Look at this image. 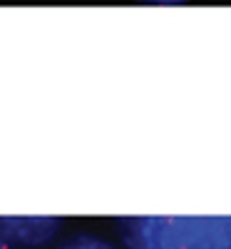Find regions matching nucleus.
I'll use <instances>...</instances> for the list:
<instances>
[{
    "mask_svg": "<svg viewBox=\"0 0 231 249\" xmlns=\"http://www.w3.org/2000/svg\"><path fill=\"white\" fill-rule=\"evenodd\" d=\"M0 249H10V247H8V244H5L3 239H0Z\"/></svg>",
    "mask_w": 231,
    "mask_h": 249,
    "instance_id": "5",
    "label": "nucleus"
},
{
    "mask_svg": "<svg viewBox=\"0 0 231 249\" xmlns=\"http://www.w3.org/2000/svg\"><path fill=\"white\" fill-rule=\"evenodd\" d=\"M119 224L127 249H231V214H144Z\"/></svg>",
    "mask_w": 231,
    "mask_h": 249,
    "instance_id": "1",
    "label": "nucleus"
},
{
    "mask_svg": "<svg viewBox=\"0 0 231 249\" xmlns=\"http://www.w3.org/2000/svg\"><path fill=\"white\" fill-rule=\"evenodd\" d=\"M57 219L50 217H8L0 219V230L23 244H43L57 232Z\"/></svg>",
    "mask_w": 231,
    "mask_h": 249,
    "instance_id": "2",
    "label": "nucleus"
},
{
    "mask_svg": "<svg viewBox=\"0 0 231 249\" xmlns=\"http://www.w3.org/2000/svg\"><path fill=\"white\" fill-rule=\"evenodd\" d=\"M62 249H117V247L102 242V239H97V237H75V239H70Z\"/></svg>",
    "mask_w": 231,
    "mask_h": 249,
    "instance_id": "3",
    "label": "nucleus"
},
{
    "mask_svg": "<svg viewBox=\"0 0 231 249\" xmlns=\"http://www.w3.org/2000/svg\"><path fill=\"white\" fill-rule=\"evenodd\" d=\"M142 3H149V5H179V3H186V0H142Z\"/></svg>",
    "mask_w": 231,
    "mask_h": 249,
    "instance_id": "4",
    "label": "nucleus"
}]
</instances>
